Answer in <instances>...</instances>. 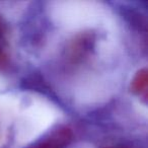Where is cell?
<instances>
[{"label":"cell","instance_id":"6da1fadb","mask_svg":"<svg viewBox=\"0 0 148 148\" xmlns=\"http://www.w3.org/2000/svg\"><path fill=\"white\" fill-rule=\"evenodd\" d=\"M73 139V132L65 125H57L25 148H67Z\"/></svg>","mask_w":148,"mask_h":148},{"label":"cell","instance_id":"7a4b0ae2","mask_svg":"<svg viewBox=\"0 0 148 148\" xmlns=\"http://www.w3.org/2000/svg\"><path fill=\"white\" fill-rule=\"evenodd\" d=\"M95 44L92 33H83L76 36L67 46L65 57L71 63H78L91 53Z\"/></svg>","mask_w":148,"mask_h":148},{"label":"cell","instance_id":"3957f363","mask_svg":"<svg viewBox=\"0 0 148 148\" xmlns=\"http://www.w3.org/2000/svg\"><path fill=\"white\" fill-rule=\"evenodd\" d=\"M147 82H148V73L147 69L143 68L140 69L135 74L131 83V89L134 93L138 95H143L146 97L147 95Z\"/></svg>","mask_w":148,"mask_h":148},{"label":"cell","instance_id":"277c9868","mask_svg":"<svg viewBox=\"0 0 148 148\" xmlns=\"http://www.w3.org/2000/svg\"><path fill=\"white\" fill-rule=\"evenodd\" d=\"M12 69V61L8 51V43H0V72H9Z\"/></svg>","mask_w":148,"mask_h":148},{"label":"cell","instance_id":"5b68a950","mask_svg":"<svg viewBox=\"0 0 148 148\" xmlns=\"http://www.w3.org/2000/svg\"><path fill=\"white\" fill-rule=\"evenodd\" d=\"M7 35H8L7 23L5 21L4 17L0 14V42H8L7 41Z\"/></svg>","mask_w":148,"mask_h":148},{"label":"cell","instance_id":"8992f818","mask_svg":"<svg viewBox=\"0 0 148 148\" xmlns=\"http://www.w3.org/2000/svg\"><path fill=\"white\" fill-rule=\"evenodd\" d=\"M105 148H145V147H144V145H142L141 142L129 141V142H125V143L118 144V145L115 146H109V147H105Z\"/></svg>","mask_w":148,"mask_h":148}]
</instances>
